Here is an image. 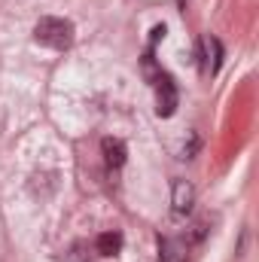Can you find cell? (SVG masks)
<instances>
[{
	"instance_id": "cell-1",
	"label": "cell",
	"mask_w": 259,
	"mask_h": 262,
	"mask_svg": "<svg viewBox=\"0 0 259 262\" xmlns=\"http://www.w3.org/2000/svg\"><path fill=\"white\" fill-rule=\"evenodd\" d=\"M34 40L40 46H49V49H70L73 46V25L67 18H58V15H46L34 25Z\"/></svg>"
},
{
	"instance_id": "cell-2",
	"label": "cell",
	"mask_w": 259,
	"mask_h": 262,
	"mask_svg": "<svg viewBox=\"0 0 259 262\" xmlns=\"http://www.w3.org/2000/svg\"><path fill=\"white\" fill-rule=\"evenodd\" d=\"M156 110L165 119L174 116V110H177V85H174V79L168 73H162L156 79Z\"/></svg>"
},
{
	"instance_id": "cell-3",
	"label": "cell",
	"mask_w": 259,
	"mask_h": 262,
	"mask_svg": "<svg viewBox=\"0 0 259 262\" xmlns=\"http://www.w3.org/2000/svg\"><path fill=\"white\" fill-rule=\"evenodd\" d=\"M195 204V189L189 180H174V186H171V210H174V216H186L189 210H192Z\"/></svg>"
},
{
	"instance_id": "cell-4",
	"label": "cell",
	"mask_w": 259,
	"mask_h": 262,
	"mask_svg": "<svg viewBox=\"0 0 259 262\" xmlns=\"http://www.w3.org/2000/svg\"><path fill=\"white\" fill-rule=\"evenodd\" d=\"M101 149H104V159H107V165L110 168H122L125 165V143L119 140V137H104L101 140Z\"/></svg>"
},
{
	"instance_id": "cell-5",
	"label": "cell",
	"mask_w": 259,
	"mask_h": 262,
	"mask_svg": "<svg viewBox=\"0 0 259 262\" xmlns=\"http://www.w3.org/2000/svg\"><path fill=\"white\" fill-rule=\"evenodd\" d=\"M95 250H98L101 256H116V253L122 250V235H119V232H104V235H98Z\"/></svg>"
},
{
	"instance_id": "cell-6",
	"label": "cell",
	"mask_w": 259,
	"mask_h": 262,
	"mask_svg": "<svg viewBox=\"0 0 259 262\" xmlns=\"http://www.w3.org/2000/svg\"><path fill=\"white\" fill-rule=\"evenodd\" d=\"M195 152H198V134L189 131V143H183V159H192Z\"/></svg>"
},
{
	"instance_id": "cell-7",
	"label": "cell",
	"mask_w": 259,
	"mask_h": 262,
	"mask_svg": "<svg viewBox=\"0 0 259 262\" xmlns=\"http://www.w3.org/2000/svg\"><path fill=\"white\" fill-rule=\"evenodd\" d=\"M162 37H165V25H156V28H153V43H159Z\"/></svg>"
}]
</instances>
